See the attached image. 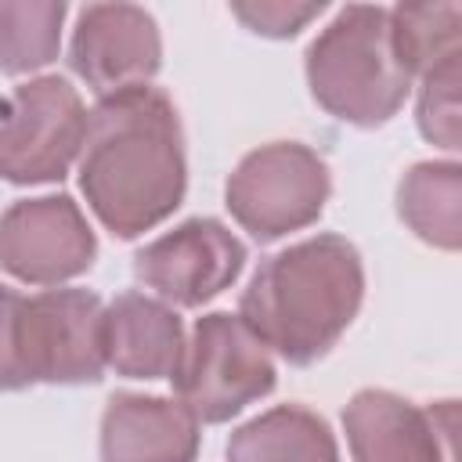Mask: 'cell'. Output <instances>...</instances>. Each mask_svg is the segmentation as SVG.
Masks as SVG:
<instances>
[{
    "label": "cell",
    "mask_w": 462,
    "mask_h": 462,
    "mask_svg": "<svg viewBox=\"0 0 462 462\" xmlns=\"http://www.w3.org/2000/svg\"><path fill=\"white\" fill-rule=\"evenodd\" d=\"M245 263V245L217 220H188L144 245L134 260L137 278L162 300L199 307L227 289Z\"/></svg>",
    "instance_id": "9c48e42d"
},
{
    "label": "cell",
    "mask_w": 462,
    "mask_h": 462,
    "mask_svg": "<svg viewBox=\"0 0 462 462\" xmlns=\"http://www.w3.org/2000/svg\"><path fill=\"white\" fill-rule=\"evenodd\" d=\"M65 4H0V69L29 72L58 54Z\"/></svg>",
    "instance_id": "e0dca14e"
},
{
    "label": "cell",
    "mask_w": 462,
    "mask_h": 462,
    "mask_svg": "<svg viewBox=\"0 0 462 462\" xmlns=\"http://www.w3.org/2000/svg\"><path fill=\"white\" fill-rule=\"evenodd\" d=\"M365 289L357 249L321 235L271 256L242 296V321L292 365L321 357L357 314Z\"/></svg>",
    "instance_id": "7a4b0ae2"
},
{
    "label": "cell",
    "mask_w": 462,
    "mask_h": 462,
    "mask_svg": "<svg viewBox=\"0 0 462 462\" xmlns=\"http://www.w3.org/2000/svg\"><path fill=\"white\" fill-rule=\"evenodd\" d=\"M458 4H401L390 11V40L401 65L415 76L458 54Z\"/></svg>",
    "instance_id": "2e32d148"
},
{
    "label": "cell",
    "mask_w": 462,
    "mask_h": 462,
    "mask_svg": "<svg viewBox=\"0 0 462 462\" xmlns=\"http://www.w3.org/2000/svg\"><path fill=\"white\" fill-rule=\"evenodd\" d=\"M94 260V231L69 195L14 202L0 220V267L22 282L54 285Z\"/></svg>",
    "instance_id": "ba28073f"
},
{
    "label": "cell",
    "mask_w": 462,
    "mask_h": 462,
    "mask_svg": "<svg viewBox=\"0 0 462 462\" xmlns=\"http://www.w3.org/2000/svg\"><path fill=\"white\" fill-rule=\"evenodd\" d=\"M173 386L195 422H224L274 386V365L242 318L206 314L180 350Z\"/></svg>",
    "instance_id": "5b68a950"
},
{
    "label": "cell",
    "mask_w": 462,
    "mask_h": 462,
    "mask_svg": "<svg viewBox=\"0 0 462 462\" xmlns=\"http://www.w3.org/2000/svg\"><path fill=\"white\" fill-rule=\"evenodd\" d=\"M79 184L101 224L123 238L155 227L184 195L180 123L155 87L105 94L87 116Z\"/></svg>",
    "instance_id": "6da1fadb"
},
{
    "label": "cell",
    "mask_w": 462,
    "mask_h": 462,
    "mask_svg": "<svg viewBox=\"0 0 462 462\" xmlns=\"http://www.w3.org/2000/svg\"><path fill=\"white\" fill-rule=\"evenodd\" d=\"M105 357V307L87 289L22 296L0 285V390L94 383Z\"/></svg>",
    "instance_id": "3957f363"
},
{
    "label": "cell",
    "mask_w": 462,
    "mask_h": 462,
    "mask_svg": "<svg viewBox=\"0 0 462 462\" xmlns=\"http://www.w3.org/2000/svg\"><path fill=\"white\" fill-rule=\"evenodd\" d=\"M458 191H462V177L455 162H419L401 180V191H397L401 217L426 242L440 249H455L458 245Z\"/></svg>",
    "instance_id": "9a60e30c"
},
{
    "label": "cell",
    "mask_w": 462,
    "mask_h": 462,
    "mask_svg": "<svg viewBox=\"0 0 462 462\" xmlns=\"http://www.w3.org/2000/svg\"><path fill=\"white\" fill-rule=\"evenodd\" d=\"M419 126L422 134L455 152L458 148V54L444 58L430 72H422V94H419Z\"/></svg>",
    "instance_id": "ac0fdd59"
},
{
    "label": "cell",
    "mask_w": 462,
    "mask_h": 462,
    "mask_svg": "<svg viewBox=\"0 0 462 462\" xmlns=\"http://www.w3.org/2000/svg\"><path fill=\"white\" fill-rule=\"evenodd\" d=\"M231 11L263 36H292L300 32L310 18L321 14V4H278V0H260V4H231Z\"/></svg>",
    "instance_id": "d6986e66"
},
{
    "label": "cell",
    "mask_w": 462,
    "mask_h": 462,
    "mask_svg": "<svg viewBox=\"0 0 462 462\" xmlns=\"http://www.w3.org/2000/svg\"><path fill=\"white\" fill-rule=\"evenodd\" d=\"M83 134L79 94L58 76L29 79L0 105V173L14 184L58 180L79 155Z\"/></svg>",
    "instance_id": "8992f818"
},
{
    "label": "cell",
    "mask_w": 462,
    "mask_h": 462,
    "mask_svg": "<svg viewBox=\"0 0 462 462\" xmlns=\"http://www.w3.org/2000/svg\"><path fill=\"white\" fill-rule=\"evenodd\" d=\"M227 462H339V451L325 419L285 404L245 422L227 444Z\"/></svg>",
    "instance_id": "5bb4252c"
},
{
    "label": "cell",
    "mask_w": 462,
    "mask_h": 462,
    "mask_svg": "<svg viewBox=\"0 0 462 462\" xmlns=\"http://www.w3.org/2000/svg\"><path fill=\"white\" fill-rule=\"evenodd\" d=\"M354 462H455V404L415 408L383 390H361L346 404Z\"/></svg>",
    "instance_id": "30bf717a"
},
{
    "label": "cell",
    "mask_w": 462,
    "mask_h": 462,
    "mask_svg": "<svg viewBox=\"0 0 462 462\" xmlns=\"http://www.w3.org/2000/svg\"><path fill=\"white\" fill-rule=\"evenodd\" d=\"M199 422L180 401L119 393L105 408L101 462H191Z\"/></svg>",
    "instance_id": "7c38bea8"
},
{
    "label": "cell",
    "mask_w": 462,
    "mask_h": 462,
    "mask_svg": "<svg viewBox=\"0 0 462 462\" xmlns=\"http://www.w3.org/2000/svg\"><path fill=\"white\" fill-rule=\"evenodd\" d=\"M328 199L325 162L292 141L256 148L227 180V206L235 220L256 238H282L318 220Z\"/></svg>",
    "instance_id": "52a82bcc"
},
{
    "label": "cell",
    "mask_w": 462,
    "mask_h": 462,
    "mask_svg": "<svg viewBox=\"0 0 462 462\" xmlns=\"http://www.w3.org/2000/svg\"><path fill=\"white\" fill-rule=\"evenodd\" d=\"M159 29L144 7L90 4L72 32V69L97 90L116 94L144 87L159 69Z\"/></svg>",
    "instance_id": "8fae6325"
},
{
    "label": "cell",
    "mask_w": 462,
    "mask_h": 462,
    "mask_svg": "<svg viewBox=\"0 0 462 462\" xmlns=\"http://www.w3.org/2000/svg\"><path fill=\"white\" fill-rule=\"evenodd\" d=\"M307 79L332 116L357 126L386 123L411 83L390 40V11L365 4L339 11L307 51Z\"/></svg>",
    "instance_id": "277c9868"
},
{
    "label": "cell",
    "mask_w": 462,
    "mask_h": 462,
    "mask_svg": "<svg viewBox=\"0 0 462 462\" xmlns=\"http://www.w3.org/2000/svg\"><path fill=\"white\" fill-rule=\"evenodd\" d=\"M180 350L184 328L166 303L126 292L105 310V357L116 372L130 379H162L173 375Z\"/></svg>",
    "instance_id": "4fadbf2b"
}]
</instances>
